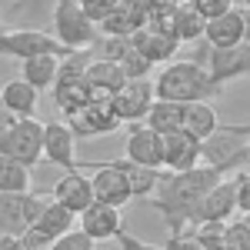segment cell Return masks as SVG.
Here are the masks:
<instances>
[{"label": "cell", "instance_id": "6da1fadb", "mask_svg": "<svg viewBox=\"0 0 250 250\" xmlns=\"http://www.w3.org/2000/svg\"><path fill=\"white\" fill-rule=\"evenodd\" d=\"M217 180H224L210 167H193L184 173H160L157 190L150 197V207L164 213V224L170 227V233H184L187 227H193V210L197 200L210 190Z\"/></svg>", "mask_w": 250, "mask_h": 250}, {"label": "cell", "instance_id": "7a4b0ae2", "mask_svg": "<svg viewBox=\"0 0 250 250\" xmlns=\"http://www.w3.org/2000/svg\"><path fill=\"white\" fill-rule=\"evenodd\" d=\"M224 90L213 87L207 70L193 60H173L167 63L154 80V97L157 100H170V104H197V100H207L210 97H220Z\"/></svg>", "mask_w": 250, "mask_h": 250}, {"label": "cell", "instance_id": "3957f363", "mask_svg": "<svg viewBox=\"0 0 250 250\" xmlns=\"http://www.w3.org/2000/svg\"><path fill=\"white\" fill-rule=\"evenodd\" d=\"M250 127L247 124H220L207 140H200V164L227 177L230 170H247L250 147H247Z\"/></svg>", "mask_w": 250, "mask_h": 250}, {"label": "cell", "instance_id": "277c9868", "mask_svg": "<svg viewBox=\"0 0 250 250\" xmlns=\"http://www.w3.org/2000/svg\"><path fill=\"white\" fill-rule=\"evenodd\" d=\"M0 154L30 170L43 157V124L34 117H14L10 127L0 134Z\"/></svg>", "mask_w": 250, "mask_h": 250}, {"label": "cell", "instance_id": "5b68a950", "mask_svg": "<svg viewBox=\"0 0 250 250\" xmlns=\"http://www.w3.org/2000/svg\"><path fill=\"white\" fill-rule=\"evenodd\" d=\"M54 37L67 50H90L97 40V27L83 17L77 0H57L54 7Z\"/></svg>", "mask_w": 250, "mask_h": 250}, {"label": "cell", "instance_id": "8992f818", "mask_svg": "<svg viewBox=\"0 0 250 250\" xmlns=\"http://www.w3.org/2000/svg\"><path fill=\"white\" fill-rule=\"evenodd\" d=\"M74 50H67L63 43H57L54 34L43 30H3L0 34V57H17V60H30V57H67Z\"/></svg>", "mask_w": 250, "mask_h": 250}, {"label": "cell", "instance_id": "52a82bcc", "mask_svg": "<svg viewBox=\"0 0 250 250\" xmlns=\"http://www.w3.org/2000/svg\"><path fill=\"white\" fill-rule=\"evenodd\" d=\"M47 200L50 193H0V233L20 237L27 227H34Z\"/></svg>", "mask_w": 250, "mask_h": 250}, {"label": "cell", "instance_id": "ba28073f", "mask_svg": "<svg viewBox=\"0 0 250 250\" xmlns=\"http://www.w3.org/2000/svg\"><path fill=\"white\" fill-rule=\"evenodd\" d=\"M154 104V83L150 80H124V87L110 94V110L120 124L144 120Z\"/></svg>", "mask_w": 250, "mask_h": 250}, {"label": "cell", "instance_id": "9c48e42d", "mask_svg": "<svg viewBox=\"0 0 250 250\" xmlns=\"http://www.w3.org/2000/svg\"><path fill=\"white\" fill-rule=\"evenodd\" d=\"M207 77H210L213 87H227L230 80L244 77L250 70V50L247 43H237V47H210V54H207Z\"/></svg>", "mask_w": 250, "mask_h": 250}, {"label": "cell", "instance_id": "30bf717a", "mask_svg": "<svg viewBox=\"0 0 250 250\" xmlns=\"http://www.w3.org/2000/svg\"><path fill=\"white\" fill-rule=\"evenodd\" d=\"M80 167H90L94 177H90V190H94L97 204H107V207H124L130 197V187H127V177L117 170L114 160H104V164H80Z\"/></svg>", "mask_w": 250, "mask_h": 250}, {"label": "cell", "instance_id": "8fae6325", "mask_svg": "<svg viewBox=\"0 0 250 250\" xmlns=\"http://www.w3.org/2000/svg\"><path fill=\"white\" fill-rule=\"evenodd\" d=\"M43 157L47 164H54L60 170H77V137L70 134V127L63 120H50L43 124Z\"/></svg>", "mask_w": 250, "mask_h": 250}, {"label": "cell", "instance_id": "7c38bea8", "mask_svg": "<svg viewBox=\"0 0 250 250\" xmlns=\"http://www.w3.org/2000/svg\"><path fill=\"white\" fill-rule=\"evenodd\" d=\"M160 167H167V173H184L200 167V144L184 130L160 137Z\"/></svg>", "mask_w": 250, "mask_h": 250}, {"label": "cell", "instance_id": "4fadbf2b", "mask_svg": "<svg viewBox=\"0 0 250 250\" xmlns=\"http://www.w3.org/2000/svg\"><path fill=\"white\" fill-rule=\"evenodd\" d=\"M70 134L77 137V140H83V137H107L114 134V130H120L124 124L114 117V110H110V100H94V104H87L80 114L70 117Z\"/></svg>", "mask_w": 250, "mask_h": 250}, {"label": "cell", "instance_id": "5bb4252c", "mask_svg": "<svg viewBox=\"0 0 250 250\" xmlns=\"http://www.w3.org/2000/svg\"><path fill=\"white\" fill-rule=\"evenodd\" d=\"M237 210L233 204V187H230V177L217 180L210 190L197 200V210H193V227L197 224H227Z\"/></svg>", "mask_w": 250, "mask_h": 250}, {"label": "cell", "instance_id": "9a60e30c", "mask_svg": "<svg viewBox=\"0 0 250 250\" xmlns=\"http://www.w3.org/2000/svg\"><path fill=\"white\" fill-rule=\"evenodd\" d=\"M77 230L87 233L94 244H104V240H114L117 233L124 230V217L117 207H107V204H90L87 210L77 213Z\"/></svg>", "mask_w": 250, "mask_h": 250}, {"label": "cell", "instance_id": "2e32d148", "mask_svg": "<svg viewBox=\"0 0 250 250\" xmlns=\"http://www.w3.org/2000/svg\"><path fill=\"white\" fill-rule=\"evenodd\" d=\"M204 40L210 47H237V43H247V10L244 7H233L227 14L207 20L204 23Z\"/></svg>", "mask_w": 250, "mask_h": 250}, {"label": "cell", "instance_id": "e0dca14e", "mask_svg": "<svg viewBox=\"0 0 250 250\" xmlns=\"http://www.w3.org/2000/svg\"><path fill=\"white\" fill-rule=\"evenodd\" d=\"M50 200H57L60 207H67V210L77 217L80 210H87L90 204H94V190H90V177L80 170H67L60 177L57 184H54V190H50Z\"/></svg>", "mask_w": 250, "mask_h": 250}, {"label": "cell", "instance_id": "ac0fdd59", "mask_svg": "<svg viewBox=\"0 0 250 250\" xmlns=\"http://www.w3.org/2000/svg\"><path fill=\"white\" fill-rule=\"evenodd\" d=\"M144 27H147V14H144L140 0H120L114 7V14L97 23V30L104 37H134L137 30H144Z\"/></svg>", "mask_w": 250, "mask_h": 250}, {"label": "cell", "instance_id": "d6986e66", "mask_svg": "<svg viewBox=\"0 0 250 250\" xmlns=\"http://www.w3.org/2000/svg\"><path fill=\"white\" fill-rule=\"evenodd\" d=\"M130 164H140V167H150V170H164L160 167V137L144 127V124H134L130 134H127V157Z\"/></svg>", "mask_w": 250, "mask_h": 250}, {"label": "cell", "instance_id": "ffe728a7", "mask_svg": "<svg viewBox=\"0 0 250 250\" xmlns=\"http://www.w3.org/2000/svg\"><path fill=\"white\" fill-rule=\"evenodd\" d=\"M130 47H134L137 54H140V57L154 67V63H170L180 43H177L170 34H160V30L144 27V30H137L134 37H130Z\"/></svg>", "mask_w": 250, "mask_h": 250}, {"label": "cell", "instance_id": "44dd1931", "mask_svg": "<svg viewBox=\"0 0 250 250\" xmlns=\"http://www.w3.org/2000/svg\"><path fill=\"white\" fill-rule=\"evenodd\" d=\"M54 104L63 117L80 114L87 104H94V94H90V83L83 77H57L54 80Z\"/></svg>", "mask_w": 250, "mask_h": 250}, {"label": "cell", "instance_id": "7402d4cb", "mask_svg": "<svg viewBox=\"0 0 250 250\" xmlns=\"http://www.w3.org/2000/svg\"><path fill=\"white\" fill-rule=\"evenodd\" d=\"M217 127H220V114L213 110L207 100H197V104H187V107H184V127H180V130L190 134L197 144L207 140Z\"/></svg>", "mask_w": 250, "mask_h": 250}, {"label": "cell", "instance_id": "603a6c76", "mask_svg": "<svg viewBox=\"0 0 250 250\" xmlns=\"http://www.w3.org/2000/svg\"><path fill=\"white\" fill-rule=\"evenodd\" d=\"M37 97H40L37 90H34L30 83H23L20 77L0 87V104L7 107L10 117H34V110H37Z\"/></svg>", "mask_w": 250, "mask_h": 250}, {"label": "cell", "instance_id": "cb8c5ba5", "mask_svg": "<svg viewBox=\"0 0 250 250\" xmlns=\"http://www.w3.org/2000/svg\"><path fill=\"white\" fill-rule=\"evenodd\" d=\"M144 127H150L157 137L180 130V127H184V104H170V100H157L154 97L150 110L144 117Z\"/></svg>", "mask_w": 250, "mask_h": 250}, {"label": "cell", "instance_id": "d4e9b609", "mask_svg": "<svg viewBox=\"0 0 250 250\" xmlns=\"http://www.w3.org/2000/svg\"><path fill=\"white\" fill-rule=\"evenodd\" d=\"M74 224H77V217L67 210V207H60L57 200H47V207H43L40 217L34 220V230H40L50 244H54L57 237H63L67 230H74Z\"/></svg>", "mask_w": 250, "mask_h": 250}, {"label": "cell", "instance_id": "484cf974", "mask_svg": "<svg viewBox=\"0 0 250 250\" xmlns=\"http://www.w3.org/2000/svg\"><path fill=\"white\" fill-rule=\"evenodd\" d=\"M63 57H30L20 63V80L23 83H30L34 90H50L54 87V80H57V67Z\"/></svg>", "mask_w": 250, "mask_h": 250}, {"label": "cell", "instance_id": "4316f807", "mask_svg": "<svg viewBox=\"0 0 250 250\" xmlns=\"http://www.w3.org/2000/svg\"><path fill=\"white\" fill-rule=\"evenodd\" d=\"M117 170L127 177V187H130V197H150L157 190V180L164 170H150V167H140V164H130V160H114Z\"/></svg>", "mask_w": 250, "mask_h": 250}, {"label": "cell", "instance_id": "83f0119b", "mask_svg": "<svg viewBox=\"0 0 250 250\" xmlns=\"http://www.w3.org/2000/svg\"><path fill=\"white\" fill-rule=\"evenodd\" d=\"M170 34L177 43L184 40H200L204 37V17L193 10L190 3H177L170 14Z\"/></svg>", "mask_w": 250, "mask_h": 250}, {"label": "cell", "instance_id": "f1b7e54d", "mask_svg": "<svg viewBox=\"0 0 250 250\" xmlns=\"http://www.w3.org/2000/svg\"><path fill=\"white\" fill-rule=\"evenodd\" d=\"M27 190H30V170L0 154V193H27Z\"/></svg>", "mask_w": 250, "mask_h": 250}, {"label": "cell", "instance_id": "f546056e", "mask_svg": "<svg viewBox=\"0 0 250 250\" xmlns=\"http://www.w3.org/2000/svg\"><path fill=\"white\" fill-rule=\"evenodd\" d=\"M224 250H250V220H230L224 224Z\"/></svg>", "mask_w": 250, "mask_h": 250}, {"label": "cell", "instance_id": "4dcf8cb0", "mask_svg": "<svg viewBox=\"0 0 250 250\" xmlns=\"http://www.w3.org/2000/svg\"><path fill=\"white\" fill-rule=\"evenodd\" d=\"M117 67H120L124 80H147V77H150V63L140 57L134 47H130V50H127L120 60H117Z\"/></svg>", "mask_w": 250, "mask_h": 250}, {"label": "cell", "instance_id": "1f68e13d", "mask_svg": "<svg viewBox=\"0 0 250 250\" xmlns=\"http://www.w3.org/2000/svg\"><path fill=\"white\" fill-rule=\"evenodd\" d=\"M230 187H233V204H237L240 217H247V210H250V173L237 170L230 177Z\"/></svg>", "mask_w": 250, "mask_h": 250}, {"label": "cell", "instance_id": "d6a6232c", "mask_svg": "<svg viewBox=\"0 0 250 250\" xmlns=\"http://www.w3.org/2000/svg\"><path fill=\"white\" fill-rule=\"evenodd\" d=\"M117 3H120V0H83V3H80V10H83V17L97 27L100 20H107L110 14H114Z\"/></svg>", "mask_w": 250, "mask_h": 250}, {"label": "cell", "instance_id": "836d02e7", "mask_svg": "<svg viewBox=\"0 0 250 250\" xmlns=\"http://www.w3.org/2000/svg\"><path fill=\"white\" fill-rule=\"evenodd\" d=\"M47 250H94V240L80 230H67L63 237H57Z\"/></svg>", "mask_w": 250, "mask_h": 250}, {"label": "cell", "instance_id": "e575fe53", "mask_svg": "<svg viewBox=\"0 0 250 250\" xmlns=\"http://www.w3.org/2000/svg\"><path fill=\"white\" fill-rule=\"evenodd\" d=\"M187 3L204 17V23L220 17V14H227V10H233V0H187Z\"/></svg>", "mask_w": 250, "mask_h": 250}, {"label": "cell", "instance_id": "d590c367", "mask_svg": "<svg viewBox=\"0 0 250 250\" xmlns=\"http://www.w3.org/2000/svg\"><path fill=\"white\" fill-rule=\"evenodd\" d=\"M114 240L120 244V250H164V247H154V244H147V240H140V237H134L127 230H120Z\"/></svg>", "mask_w": 250, "mask_h": 250}, {"label": "cell", "instance_id": "8d00e7d4", "mask_svg": "<svg viewBox=\"0 0 250 250\" xmlns=\"http://www.w3.org/2000/svg\"><path fill=\"white\" fill-rule=\"evenodd\" d=\"M10 120H14V117L7 114V107H3V104H0V134H3V130H7V127H10Z\"/></svg>", "mask_w": 250, "mask_h": 250}, {"label": "cell", "instance_id": "74e56055", "mask_svg": "<svg viewBox=\"0 0 250 250\" xmlns=\"http://www.w3.org/2000/svg\"><path fill=\"white\" fill-rule=\"evenodd\" d=\"M0 34H3V20H0Z\"/></svg>", "mask_w": 250, "mask_h": 250}, {"label": "cell", "instance_id": "f35d334b", "mask_svg": "<svg viewBox=\"0 0 250 250\" xmlns=\"http://www.w3.org/2000/svg\"><path fill=\"white\" fill-rule=\"evenodd\" d=\"M30 3H43V0H30Z\"/></svg>", "mask_w": 250, "mask_h": 250}, {"label": "cell", "instance_id": "ab89813d", "mask_svg": "<svg viewBox=\"0 0 250 250\" xmlns=\"http://www.w3.org/2000/svg\"><path fill=\"white\" fill-rule=\"evenodd\" d=\"M177 3H187V0H177Z\"/></svg>", "mask_w": 250, "mask_h": 250}, {"label": "cell", "instance_id": "60d3db41", "mask_svg": "<svg viewBox=\"0 0 250 250\" xmlns=\"http://www.w3.org/2000/svg\"><path fill=\"white\" fill-rule=\"evenodd\" d=\"M77 3H83V0H77Z\"/></svg>", "mask_w": 250, "mask_h": 250}]
</instances>
